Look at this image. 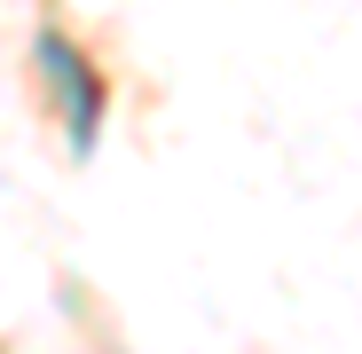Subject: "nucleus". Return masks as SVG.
Instances as JSON below:
<instances>
[{"label": "nucleus", "instance_id": "nucleus-1", "mask_svg": "<svg viewBox=\"0 0 362 354\" xmlns=\"http://www.w3.org/2000/svg\"><path fill=\"white\" fill-rule=\"evenodd\" d=\"M40 71L64 87V110H71V150H95V110H103V95H95L87 55H71V40L40 32Z\"/></svg>", "mask_w": 362, "mask_h": 354}]
</instances>
